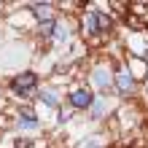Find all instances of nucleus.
<instances>
[{
    "label": "nucleus",
    "instance_id": "f8f14e48",
    "mask_svg": "<svg viewBox=\"0 0 148 148\" xmlns=\"http://www.w3.org/2000/svg\"><path fill=\"white\" fill-rule=\"evenodd\" d=\"M81 148H102V137H89Z\"/></svg>",
    "mask_w": 148,
    "mask_h": 148
},
{
    "label": "nucleus",
    "instance_id": "7ed1b4c3",
    "mask_svg": "<svg viewBox=\"0 0 148 148\" xmlns=\"http://www.w3.org/2000/svg\"><path fill=\"white\" fill-rule=\"evenodd\" d=\"M113 86H116V92L121 97H132L137 92V78H135V73L129 70V67H119L116 78H113Z\"/></svg>",
    "mask_w": 148,
    "mask_h": 148
},
{
    "label": "nucleus",
    "instance_id": "20e7f679",
    "mask_svg": "<svg viewBox=\"0 0 148 148\" xmlns=\"http://www.w3.org/2000/svg\"><path fill=\"white\" fill-rule=\"evenodd\" d=\"M94 100H97V97H94L86 86H75V89L67 94V105H70V110H92Z\"/></svg>",
    "mask_w": 148,
    "mask_h": 148
},
{
    "label": "nucleus",
    "instance_id": "9d476101",
    "mask_svg": "<svg viewBox=\"0 0 148 148\" xmlns=\"http://www.w3.org/2000/svg\"><path fill=\"white\" fill-rule=\"evenodd\" d=\"M57 24H59V19L40 22V24H38V35H40V38H54V32H57Z\"/></svg>",
    "mask_w": 148,
    "mask_h": 148
},
{
    "label": "nucleus",
    "instance_id": "6e6552de",
    "mask_svg": "<svg viewBox=\"0 0 148 148\" xmlns=\"http://www.w3.org/2000/svg\"><path fill=\"white\" fill-rule=\"evenodd\" d=\"M30 8H32V16L38 19V24L49 22V19H57L54 16V3H32Z\"/></svg>",
    "mask_w": 148,
    "mask_h": 148
},
{
    "label": "nucleus",
    "instance_id": "423d86ee",
    "mask_svg": "<svg viewBox=\"0 0 148 148\" xmlns=\"http://www.w3.org/2000/svg\"><path fill=\"white\" fill-rule=\"evenodd\" d=\"M14 124H16V129H22V132H38V129H40V119L30 108H22Z\"/></svg>",
    "mask_w": 148,
    "mask_h": 148
},
{
    "label": "nucleus",
    "instance_id": "9b49d317",
    "mask_svg": "<svg viewBox=\"0 0 148 148\" xmlns=\"http://www.w3.org/2000/svg\"><path fill=\"white\" fill-rule=\"evenodd\" d=\"M67 38H70V30H67L65 24H57V32H54V38H51V40H54V43H65Z\"/></svg>",
    "mask_w": 148,
    "mask_h": 148
},
{
    "label": "nucleus",
    "instance_id": "ddd939ff",
    "mask_svg": "<svg viewBox=\"0 0 148 148\" xmlns=\"http://www.w3.org/2000/svg\"><path fill=\"white\" fill-rule=\"evenodd\" d=\"M16 148H32V143H30V140H24V137H22V140H16Z\"/></svg>",
    "mask_w": 148,
    "mask_h": 148
},
{
    "label": "nucleus",
    "instance_id": "f03ea898",
    "mask_svg": "<svg viewBox=\"0 0 148 148\" xmlns=\"http://www.w3.org/2000/svg\"><path fill=\"white\" fill-rule=\"evenodd\" d=\"M38 84H40V75L35 70H22L11 78V92L19 94V97H30V94H38Z\"/></svg>",
    "mask_w": 148,
    "mask_h": 148
},
{
    "label": "nucleus",
    "instance_id": "f257e3e1",
    "mask_svg": "<svg viewBox=\"0 0 148 148\" xmlns=\"http://www.w3.org/2000/svg\"><path fill=\"white\" fill-rule=\"evenodd\" d=\"M110 30H113L110 14L100 11V8H94V5L86 11V16L81 19V32H84V35H89V38H102V35H108Z\"/></svg>",
    "mask_w": 148,
    "mask_h": 148
},
{
    "label": "nucleus",
    "instance_id": "0eeeda50",
    "mask_svg": "<svg viewBox=\"0 0 148 148\" xmlns=\"http://www.w3.org/2000/svg\"><path fill=\"white\" fill-rule=\"evenodd\" d=\"M38 100L43 102V105H49V108H59V105H62L59 92L51 89V86H40V89H38Z\"/></svg>",
    "mask_w": 148,
    "mask_h": 148
},
{
    "label": "nucleus",
    "instance_id": "1a4fd4ad",
    "mask_svg": "<svg viewBox=\"0 0 148 148\" xmlns=\"http://www.w3.org/2000/svg\"><path fill=\"white\" fill-rule=\"evenodd\" d=\"M89 113H92V119H102V116L108 113V100H105V94H100V97L94 100V105H92Z\"/></svg>",
    "mask_w": 148,
    "mask_h": 148
},
{
    "label": "nucleus",
    "instance_id": "39448f33",
    "mask_svg": "<svg viewBox=\"0 0 148 148\" xmlns=\"http://www.w3.org/2000/svg\"><path fill=\"white\" fill-rule=\"evenodd\" d=\"M113 78H116V73H113L108 65H97L92 70V84L97 86L100 92H108L110 89V86H113Z\"/></svg>",
    "mask_w": 148,
    "mask_h": 148
}]
</instances>
